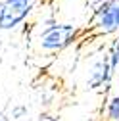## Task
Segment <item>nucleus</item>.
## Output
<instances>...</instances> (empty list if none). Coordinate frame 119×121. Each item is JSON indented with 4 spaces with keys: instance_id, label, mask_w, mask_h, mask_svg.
<instances>
[{
    "instance_id": "nucleus-1",
    "label": "nucleus",
    "mask_w": 119,
    "mask_h": 121,
    "mask_svg": "<svg viewBox=\"0 0 119 121\" xmlns=\"http://www.w3.org/2000/svg\"><path fill=\"white\" fill-rule=\"evenodd\" d=\"M81 27L75 23L58 21L54 16L48 19H42L37 35V44L42 52H62L71 46L81 37Z\"/></svg>"
},
{
    "instance_id": "nucleus-2",
    "label": "nucleus",
    "mask_w": 119,
    "mask_h": 121,
    "mask_svg": "<svg viewBox=\"0 0 119 121\" xmlns=\"http://www.w3.org/2000/svg\"><path fill=\"white\" fill-rule=\"evenodd\" d=\"M44 0H2L0 2V31H16L33 17Z\"/></svg>"
},
{
    "instance_id": "nucleus-3",
    "label": "nucleus",
    "mask_w": 119,
    "mask_h": 121,
    "mask_svg": "<svg viewBox=\"0 0 119 121\" xmlns=\"http://www.w3.org/2000/svg\"><path fill=\"white\" fill-rule=\"evenodd\" d=\"M90 33L98 37L119 33V0H100L96 4Z\"/></svg>"
},
{
    "instance_id": "nucleus-4",
    "label": "nucleus",
    "mask_w": 119,
    "mask_h": 121,
    "mask_svg": "<svg viewBox=\"0 0 119 121\" xmlns=\"http://www.w3.org/2000/svg\"><path fill=\"white\" fill-rule=\"evenodd\" d=\"M113 77V71L110 67V60H108V54L100 58L98 62L92 65L90 69V77H88V85H90L92 88H100L104 85H108Z\"/></svg>"
},
{
    "instance_id": "nucleus-5",
    "label": "nucleus",
    "mask_w": 119,
    "mask_h": 121,
    "mask_svg": "<svg viewBox=\"0 0 119 121\" xmlns=\"http://www.w3.org/2000/svg\"><path fill=\"white\" fill-rule=\"evenodd\" d=\"M104 119L106 121H119V94H111L106 102L104 110Z\"/></svg>"
},
{
    "instance_id": "nucleus-6",
    "label": "nucleus",
    "mask_w": 119,
    "mask_h": 121,
    "mask_svg": "<svg viewBox=\"0 0 119 121\" xmlns=\"http://www.w3.org/2000/svg\"><path fill=\"white\" fill-rule=\"evenodd\" d=\"M108 60H110V67L113 71V75L119 71V33L113 37L111 44H110V52H108Z\"/></svg>"
},
{
    "instance_id": "nucleus-7",
    "label": "nucleus",
    "mask_w": 119,
    "mask_h": 121,
    "mask_svg": "<svg viewBox=\"0 0 119 121\" xmlns=\"http://www.w3.org/2000/svg\"><path fill=\"white\" fill-rule=\"evenodd\" d=\"M67 2H73V0H67Z\"/></svg>"
},
{
    "instance_id": "nucleus-8",
    "label": "nucleus",
    "mask_w": 119,
    "mask_h": 121,
    "mask_svg": "<svg viewBox=\"0 0 119 121\" xmlns=\"http://www.w3.org/2000/svg\"><path fill=\"white\" fill-rule=\"evenodd\" d=\"M0 121H2V117H0Z\"/></svg>"
},
{
    "instance_id": "nucleus-9",
    "label": "nucleus",
    "mask_w": 119,
    "mask_h": 121,
    "mask_svg": "<svg viewBox=\"0 0 119 121\" xmlns=\"http://www.w3.org/2000/svg\"><path fill=\"white\" fill-rule=\"evenodd\" d=\"M0 2H2V0H0Z\"/></svg>"
}]
</instances>
